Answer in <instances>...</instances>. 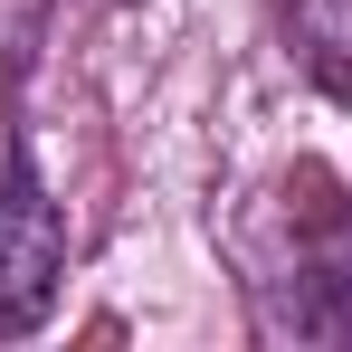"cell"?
<instances>
[{
    "mask_svg": "<svg viewBox=\"0 0 352 352\" xmlns=\"http://www.w3.org/2000/svg\"><path fill=\"white\" fill-rule=\"evenodd\" d=\"M58 276H67V210L48 200L29 143L0 133V324L48 314Z\"/></svg>",
    "mask_w": 352,
    "mask_h": 352,
    "instance_id": "1",
    "label": "cell"
},
{
    "mask_svg": "<svg viewBox=\"0 0 352 352\" xmlns=\"http://www.w3.org/2000/svg\"><path fill=\"white\" fill-rule=\"evenodd\" d=\"M286 305H276V324H295V333H352V238L343 248H305L286 276Z\"/></svg>",
    "mask_w": 352,
    "mask_h": 352,
    "instance_id": "2",
    "label": "cell"
},
{
    "mask_svg": "<svg viewBox=\"0 0 352 352\" xmlns=\"http://www.w3.org/2000/svg\"><path fill=\"white\" fill-rule=\"evenodd\" d=\"M295 38H305V67L352 105V0H295Z\"/></svg>",
    "mask_w": 352,
    "mask_h": 352,
    "instance_id": "3",
    "label": "cell"
}]
</instances>
